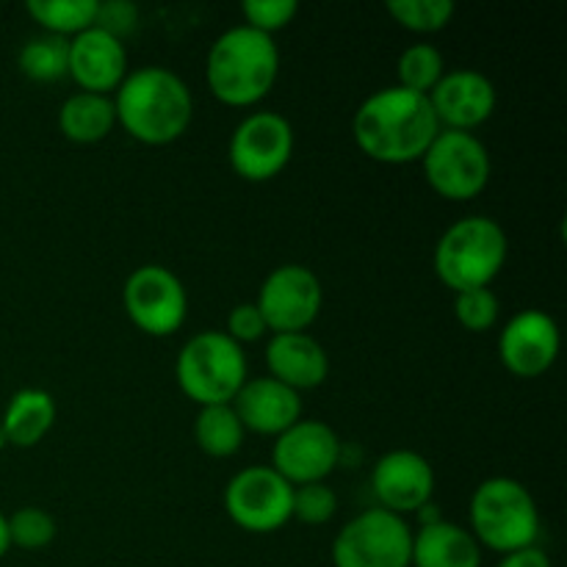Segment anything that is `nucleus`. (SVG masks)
Instances as JSON below:
<instances>
[{"label":"nucleus","instance_id":"obj_1","mask_svg":"<svg viewBox=\"0 0 567 567\" xmlns=\"http://www.w3.org/2000/svg\"><path fill=\"white\" fill-rule=\"evenodd\" d=\"M352 133L363 155L377 164H415L441 133L426 94L402 86L377 89L354 111Z\"/></svg>","mask_w":567,"mask_h":567},{"label":"nucleus","instance_id":"obj_2","mask_svg":"<svg viewBox=\"0 0 567 567\" xmlns=\"http://www.w3.org/2000/svg\"><path fill=\"white\" fill-rule=\"evenodd\" d=\"M116 125L150 147L177 142L194 120V97L181 75L166 66L127 72L114 92Z\"/></svg>","mask_w":567,"mask_h":567},{"label":"nucleus","instance_id":"obj_3","mask_svg":"<svg viewBox=\"0 0 567 567\" xmlns=\"http://www.w3.org/2000/svg\"><path fill=\"white\" fill-rule=\"evenodd\" d=\"M280 75V50L275 37L249 25L227 28L208 50L205 83L219 103L233 109L258 105Z\"/></svg>","mask_w":567,"mask_h":567},{"label":"nucleus","instance_id":"obj_4","mask_svg":"<svg viewBox=\"0 0 567 567\" xmlns=\"http://www.w3.org/2000/svg\"><path fill=\"white\" fill-rule=\"evenodd\" d=\"M471 535L480 548L513 554L535 546L540 537V509L524 482L493 476L474 491L468 504Z\"/></svg>","mask_w":567,"mask_h":567},{"label":"nucleus","instance_id":"obj_5","mask_svg":"<svg viewBox=\"0 0 567 567\" xmlns=\"http://www.w3.org/2000/svg\"><path fill=\"white\" fill-rule=\"evenodd\" d=\"M509 241L491 216H465L454 221L435 247V275L454 293L491 288L507 264Z\"/></svg>","mask_w":567,"mask_h":567},{"label":"nucleus","instance_id":"obj_6","mask_svg":"<svg viewBox=\"0 0 567 567\" xmlns=\"http://www.w3.org/2000/svg\"><path fill=\"white\" fill-rule=\"evenodd\" d=\"M175 377L181 391L199 408L233 404L249 380L247 354L225 330H203L177 352Z\"/></svg>","mask_w":567,"mask_h":567},{"label":"nucleus","instance_id":"obj_7","mask_svg":"<svg viewBox=\"0 0 567 567\" xmlns=\"http://www.w3.org/2000/svg\"><path fill=\"white\" fill-rule=\"evenodd\" d=\"M410 563H413V529L408 518L382 507L354 515L332 540L336 567H410Z\"/></svg>","mask_w":567,"mask_h":567},{"label":"nucleus","instance_id":"obj_8","mask_svg":"<svg viewBox=\"0 0 567 567\" xmlns=\"http://www.w3.org/2000/svg\"><path fill=\"white\" fill-rule=\"evenodd\" d=\"M426 183L452 203L476 199L491 183V153L480 136L465 131H441L421 158Z\"/></svg>","mask_w":567,"mask_h":567},{"label":"nucleus","instance_id":"obj_9","mask_svg":"<svg viewBox=\"0 0 567 567\" xmlns=\"http://www.w3.org/2000/svg\"><path fill=\"white\" fill-rule=\"evenodd\" d=\"M122 305L133 327L153 338L177 332L188 316V293L181 277L161 264L138 266L127 275Z\"/></svg>","mask_w":567,"mask_h":567},{"label":"nucleus","instance_id":"obj_10","mask_svg":"<svg viewBox=\"0 0 567 567\" xmlns=\"http://www.w3.org/2000/svg\"><path fill=\"white\" fill-rule=\"evenodd\" d=\"M293 487L271 465H249L225 487V513L238 529L271 535L291 520Z\"/></svg>","mask_w":567,"mask_h":567},{"label":"nucleus","instance_id":"obj_11","mask_svg":"<svg viewBox=\"0 0 567 567\" xmlns=\"http://www.w3.org/2000/svg\"><path fill=\"white\" fill-rule=\"evenodd\" d=\"M293 155V127L277 111H252L238 122L227 144L233 172L249 183L280 175Z\"/></svg>","mask_w":567,"mask_h":567},{"label":"nucleus","instance_id":"obj_12","mask_svg":"<svg viewBox=\"0 0 567 567\" xmlns=\"http://www.w3.org/2000/svg\"><path fill=\"white\" fill-rule=\"evenodd\" d=\"M258 310L271 336L305 332L321 313L324 288L319 275L302 264L277 266L258 291Z\"/></svg>","mask_w":567,"mask_h":567},{"label":"nucleus","instance_id":"obj_13","mask_svg":"<svg viewBox=\"0 0 567 567\" xmlns=\"http://www.w3.org/2000/svg\"><path fill=\"white\" fill-rule=\"evenodd\" d=\"M343 454L341 437L330 424L316 419H299L291 430L275 437L271 468L291 487L324 482L338 468Z\"/></svg>","mask_w":567,"mask_h":567},{"label":"nucleus","instance_id":"obj_14","mask_svg":"<svg viewBox=\"0 0 567 567\" xmlns=\"http://www.w3.org/2000/svg\"><path fill=\"white\" fill-rule=\"evenodd\" d=\"M435 485L432 463L413 449H393L382 454L371 468V491H374L377 507L402 515V518L432 504Z\"/></svg>","mask_w":567,"mask_h":567},{"label":"nucleus","instance_id":"obj_15","mask_svg":"<svg viewBox=\"0 0 567 567\" xmlns=\"http://www.w3.org/2000/svg\"><path fill=\"white\" fill-rule=\"evenodd\" d=\"M498 358L520 380L543 377L559 358V327L546 310H520L498 336Z\"/></svg>","mask_w":567,"mask_h":567},{"label":"nucleus","instance_id":"obj_16","mask_svg":"<svg viewBox=\"0 0 567 567\" xmlns=\"http://www.w3.org/2000/svg\"><path fill=\"white\" fill-rule=\"evenodd\" d=\"M441 131L474 133L485 125L498 105V92L487 75L476 70H452L430 92Z\"/></svg>","mask_w":567,"mask_h":567},{"label":"nucleus","instance_id":"obj_17","mask_svg":"<svg viewBox=\"0 0 567 567\" xmlns=\"http://www.w3.org/2000/svg\"><path fill=\"white\" fill-rule=\"evenodd\" d=\"M125 42L109 37L100 28H86L70 39V66L66 75L81 86V92L114 94L127 75Z\"/></svg>","mask_w":567,"mask_h":567},{"label":"nucleus","instance_id":"obj_18","mask_svg":"<svg viewBox=\"0 0 567 567\" xmlns=\"http://www.w3.org/2000/svg\"><path fill=\"white\" fill-rule=\"evenodd\" d=\"M233 410H236L244 432L277 437L302 419V393L271 380L269 374L255 377V380L244 382L241 391L236 393Z\"/></svg>","mask_w":567,"mask_h":567},{"label":"nucleus","instance_id":"obj_19","mask_svg":"<svg viewBox=\"0 0 567 567\" xmlns=\"http://www.w3.org/2000/svg\"><path fill=\"white\" fill-rule=\"evenodd\" d=\"M266 369L291 391H313L330 377V354L308 332H277L266 343Z\"/></svg>","mask_w":567,"mask_h":567},{"label":"nucleus","instance_id":"obj_20","mask_svg":"<svg viewBox=\"0 0 567 567\" xmlns=\"http://www.w3.org/2000/svg\"><path fill=\"white\" fill-rule=\"evenodd\" d=\"M410 567H482V548L465 526L441 518L413 532Z\"/></svg>","mask_w":567,"mask_h":567},{"label":"nucleus","instance_id":"obj_21","mask_svg":"<svg viewBox=\"0 0 567 567\" xmlns=\"http://www.w3.org/2000/svg\"><path fill=\"white\" fill-rule=\"evenodd\" d=\"M55 415H59V408H55V399L48 391H42V388H22L6 404L0 426H3L9 446L33 449L53 430Z\"/></svg>","mask_w":567,"mask_h":567},{"label":"nucleus","instance_id":"obj_22","mask_svg":"<svg viewBox=\"0 0 567 567\" xmlns=\"http://www.w3.org/2000/svg\"><path fill=\"white\" fill-rule=\"evenodd\" d=\"M116 111L109 94L75 92L64 100L59 111V127L70 142L97 144L114 131Z\"/></svg>","mask_w":567,"mask_h":567},{"label":"nucleus","instance_id":"obj_23","mask_svg":"<svg viewBox=\"0 0 567 567\" xmlns=\"http://www.w3.org/2000/svg\"><path fill=\"white\" fill-rule=\"evenodd\" d=\"M244 426L238 421L233 404H214V408H199L194 421V441L208 457L225 460L241 452Z\"/></svg>","mask_w":567,"mask_h":567},{"label":"nucleus","instance_id":"obj_24","mask_svg":"<svg viewBox=\"0 0 567 567\" xmlns=\"http://www.w3.org/2000/svg\"><path fill=\"white\" fill-rule=\"evenodd\" d=\"M100 0H28L25 11L44 33L72 39L94 25Z\"/></svg>","mask_w":567,"mask_h":567},{"label":"nucleus","instance_id":"obj_25","mask_svg":"<svg viewBox=\"0 0 567 567\" xmlns=\"http://www.w3.org/2000/svg\"><path fill=\"white\" fill-rule=\"evenodd\" d=\"M17 64H20L22 75L37 83L61 81L66 78V66H70V39L53 37V33L28 39L20 48Z\"/></svg>","mask_w":567,"mask_h":567},{"label":"nucleus","instance_id":"obj_26","mask_svg":"<svg viewBox=\"0 0 567 567\" xmlns=\"http://www.w3.org/2000/svg\"><path fill=\"white\" fill-rule=\"evenodd\" d=\"M399 83L396 86L410 89V92H419L430 97L432 89L437 86L443 75H446V64H443V53L435 44H410L402 55H399L396 64Z\"/></svg>","mask_w":567,"mask_h":567},{"label":"nucleus","instance_id":"obj_27","mask_svg":"<svg viewBox=\"0 0 567 567\" xmlns=\"http://www.w3.org/2000/svg\"><path fill=\"white\" fill-rule=\"evenodd\" d=\"M388 14L413 33H437L452 22L457 6L452 0H391Z\"/></svg>","mask_w":567,"mask_h":567},{"label":"nucleus","instance_id":"obj_28","mask_svg":"<svg viewBox=\"0 0 567 567\" xmlns=\"http://www.w3.org/2000/svg\"><path fill=\"white\" fill-rule=\"evenodd\" d=\"M9 520V543L22 551H39L48 548L59 535L55 518L42 507H20Z\"/></svg>","mask_w":567,"mask_h":567},{"label":"nucleus","instance_id":"obj_29","mask_svg":"<svg viewBox=\"0 0 567 567\" xmlns=\"http://www.w3.org/2000/svg\"><path fill=\"white\" fill-rule=\"evenodd\" d=\"M454 316L468 332H487L498 324L502 302L493 288H471L454 293Z\"/></svg>","mask_w":567,"mask_h":567},{"label":"nucleus","instance_id":"obj_30","mask_svg":"<svg viewBox=\"0 0 567 567\" xmlns=\"http://www.w3.org/2000/svg\"><path fill=\"white\" fill-rule=\"evenodd\" d=\"M338 496L327 482H313V485L293 487L291 518L305 526H324L336 518Z\"/></svg>","mask_w":567,"mask_h":567},{"label":"nucleus","instance_id":"obj_31","mask_svg":"<svg viewBox=\"0 0 567 567\" xmlns=\"http://www.w3.org/2000/svg\"><path fill=\"white\" fill-rule=\"evenodd\" d=\"M241 14L247 20L244 25L275 37L277 31L291 25L293 17L299 14V3L297 0H247L241 6Z\"/></svg>","mask_w":567,"mask_h":567},{"label":"nucleus","instance_id":"obj_32","mask_svg":"<svg viewBox=\"0 0 567 567\" xmlns=\"http://www.w3.org/2000/svg\"><path fill=\"white\" fill-rule=\"evenodd\" d=\"M94 28L125 42L138 28V6L131 3V0H105V3L97 6Z\"/></svg>","mask_w":567,"mask_h":567},{"label":"nucleus","instance_id":"obj_33","mask_svg":"<svg viewBox=\"0 0 567 567\" xmlns=\"http://www.w3.org/2000/svg\"><path fill=\"white\" fill-rule=\"evenodd\" d=\"M225 332L233 338L236 343H252V341H260V338L269 332V327H266L264 316H260L258 305L255 302H241L236 305V308L227 313V324H225Z\"/></svg>","mask_w":567,"mask_h":567},{"label":"nucleus","instance_id":"obj_34","mask_svg":"<svg viewBox=\"0 0 567 567\" xmlns=\"http://www.w3.org/2000/svg\"><path fill=\"white\" fill-rule=\"evenodd\" d=\"M496 567H554V565L543 548L529 546V548H520V551L504 554L502 563H498Z\"/></svg>","mask_w":567,"mask_h":567},{"label":"nucleus","instance_id":"obj_35","mask_svg":"<svg viewBox=\"0 0 567 567\" xmlns=\"http://www.w3.org/2000/svg\"><path fill=\"white\" fill-rule=\"evenodd\" d=\"M11 543H9V520H6V515L0 513V559L9 554Z\"/></svg>","mask_w":567,"mask_h":567},{"label":"nucleus","instance_id":"obj_36","mask_svg":"<svg viewBox=\"0 0 567 567\" xmlns=\"http://www.w3.org/2000/svg\"><path fill=\"white\" fill-rule=\"evenodd\" d=\"M6 446H9V441H6V432H3V426H0V452H3Z\"/></svg>","mask_w":567,"mask_h":567}]
</instances>
